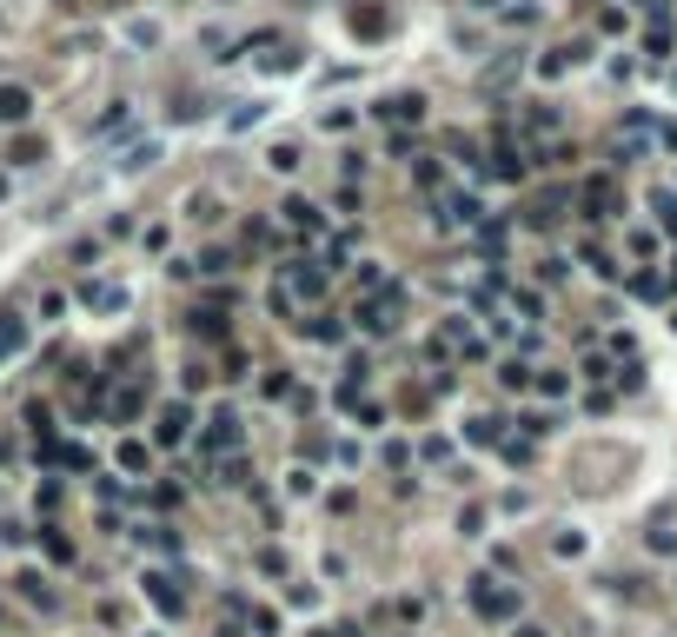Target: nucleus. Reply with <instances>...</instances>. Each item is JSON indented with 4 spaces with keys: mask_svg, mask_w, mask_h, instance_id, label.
<instances>
[{
    "mask_svg": "<svg viewBox=\"0 0 677 637\" xmlns=\"http://www.w3.org/2000/svg\"><path fill=\"white\" fill-rule=\"evenodd\" d=\"M471 611L492 617V624H518V584H498V578H471L465 584Z\"/></svg>",
    "mask_w": 677,
    "mask_h": 637,
    "instance_id": "1",
    "label": "nucleus"
},
{
    "mask_svg": "<svg viewBox=\"0 0 677 637\" xmlns=\"http://www.w3.org/2000/svg\"><path fill=\"white\" fill-rule=\"evenodd\" d=\"M352 318H359V326L372 332V339L399 332V318H405V286H379V292H372V299H365V306L352 312Z\"/></svg>",
    "mask_w": 677,
    "mask_h": 637,
    "instance_id": "2",
    "label": "nucleus"
},
{
    "mask_svg": "<svg viewBox=\"0 0 677 637\" xmlns=\"http://www.w3.org/2000/svg\"><path fill=\"white\" fill-rule=\"evenodd\" d=\"M273 286L293 292V306H299V299H306V306H319V299H326V266H319V259H293V266H279Z\"/></svg>",
    "mask_w": 677,
    "mask_h": 637,
    "instance_id": "3",
    "label": "nucleus"
},
{
    "mask_svg": "<svg viewBox=\"0 0 677 637\" xmlns=\"http://www.w3.org/2000/svg\"><path fill=\"white\" fill-rule=\"evenodd\" d=\"M432 206H438V226L445 232H459V226H485V206L471 193H432Z\"/></svg>",
    "mask_w": 677,
    "mask_h": 637,
    "instance_id": "4",
    "label": "nucleus"
},
{
    "mask_svg": "<svg viewBox=\"0 0 677 637\" xmlns=\"http://www.w3.org/2000/svg\"><path fill=\"white\" fill-rule=\"evenodd\" d=\"M279 213H286V226H293V232H299L306 246H319V240H326V213H319L312 199H286Z\"/></svg>",
    "mask_w": 677,
    "mask_h": 637,
    "instance_id": "5",
    "label": "nucleus"
},
{
    "mask_svg": "<svg viewBox=\"0 0 677 637\" xmlns=\"http://www.w3.org/2000/svg\"><path fill=\"white\" fill-rule=\"evenodd\" d=\"M154 439H160V445H186V439H193V406H186V398L160 406V425H154Z\"/></svg>",
    "mask_w": 677,
    "mask_h": 637,
    "instance_id": "6",
    "label": "nucleus"
},
{
    "mask_svg": "<svg viewBox=\"0 0 677 637\" xmlns=\"http://www.w3.org/2000/svg\"><path fill=\"white\" fill-rule=\"evenodd\" d=\"M492 173H498V179H524V140L498 133V140H492Z\"/></svg>",
    "mask_w": 677,
    "mask_h": 637,
    "instance_id": "7",
    "label": "nucleus"
},
{
    "mask_svg": "<svg viewBox=\"0 0 677 637\" xmlns=\"http://www.w3.org/2000/svg\"><path fill=\"white\" fill-rule=\"evenodd\" d=\"M80 299H87L93 312H127V286H113V279H87Z\"/></svg>",
    "mask_w": 677,
    "mask_h": 637,
    "instance_id": "8",
    "label": "nucleus"
},
{
    "mask_svg": "<svg viewBox=\"0 0 677 637\" xmlns=\"http://www.w3.org/2000/svg\"><path fill=\"white\" fill-rule=\"evenodd\" d=\"M27 113H33V93L13 87V80H0V127H21Z\"/></svg>",
    "mask_w": 677,
    "mask_h": 637,
    "instance_id": "9",
    "label": "nucleus"
},
{
    "mask_svg": "<svg viewBox=\"0 0 677 637\" xmlns=\"http://www.w3.org/2000/svg\"><path fill=\"white\" fill-rule=\"evenodd\" d=\"M585 213H591V220H611V213H618V187H611V179H585Z\"/></svg>",
    "mask_w": 677,
    "mask_h": 637,
    "instance_id": "10",
    "label": "nucleus"
},
{
    "mask_svg": "<svg viewBox=\"0 0 677 637\" xmlns=\"http://www.w3.org/2000/svg\"><path fill=\"white\" fill-rule=\"evenodd\" d=\"M146 598H154L166 617H180V611H186V598L173 591V578H166V572H146Z\"/></svg>",
    "mask_w": 677,
    "mask_h": 637,
    "instance_id": "11",
    "label": "nucleus"
},
{
    "mask_svg": "<svg viewBox=\"0 0 677 637\" xmlns=\"http://www.w3.org/2000/svg\"><path fill=\"white\" fill-rule=\"evenodd\" d=\"M21 352H27V318L0 312V359H21Z\"/></svg>",
    "mask_w": 677,
    "mask_h": 637,
    "instance_id": "12",
    "label": "nucleus"
},
{
    "mask_svg": "<svg viewBox=\"0 0 677 637\" xmlns=\"http://www.w3.org/2000/svg\"><path fill=\"white\" fill-rule=\"evenodd\" d=\"M207 451H240V412H219V418H213Z\"/></svg>",
    "mask_w": 677,
    "mask_h": 637,
    "instance_id": "13",
    "label": "nucleus"
},
{
    "mask_svg": "<svg viewBox=\"0 0 677 637\" xmlns=\"http://www.w3.org/2000/svg\"><path fill=\"white\" fill-rule=\"evenodd\" d=\"M565 206H571V193H538L532 199V226H558V220H565Z\"/></svg>",
    "mask_w": 677,
    "mask_h": 637,
    "instance_id": "14",
    "label": "nucleus"
},
{
    "mask_svg": "<svg viewBox=\"0 0 677 637\" xmlns=\"http://www.w3.org/2000/svg\"><path fill=\"white\" fill-rule=\"evenodd\" d=\"M379 113H385V120H412L418 127V120H426V100H418V93H399V100H385Z\"/></svg>",
    "mask_w": 677,
    "mask_h": 637,
    "instance_id": "15",
    "label": "nucleus"
},
{
    "mask_svg": "<svg viewBox=\"0 0 677 637\" xmlns=\"http://www.w3.org/2000/svg\"><path fill=\"white\" fill-rule=\"evenodd\" d=\"M352 33H359V40H379L385 33V7H352Z\"/></svg>",
    "mask_w": 677,
    "mask_h": 637,
    "instance_id": "16",
    "label": "nucleus"
},
{
    "mask_svg": "<svg viewBox=\"0 0 677 637\" xmlns=\"http://www.w3.org/2000/svg\"><path fill=\"white\" fill-rule=\"evenodd\" d=\"M465 439H471V445H505V418H471Z\"/></svg>",
    "mask_w": 677,
    "mask_h": 637,
    "instance_id": "17",
    "label": "nucleus"
},
{
    "mask_svg": "<svg viewBox=\"0 0 677 637\" xmlns=\"http://www.w3.org/2000/svg\"><path fill=\"white\" fill-rule=\"evenodd\" d=\"M186 220H193V226H213L219 220V199L213 193H193V199H186Z\"/></svg>",
    "mask_w": 677,
    "mask_h": 637,
    "instance_id": "18",
    "label": "nucleus"
},
{
    "mask_svg": "<svg viewBox=\"0 0 677 637\" xmlns=\"http://www.w3.org/2000/svg\"><path fill=\"white\" fill-rule=\"evenodd\" d=\"M21 598H27V605H40V611L54 605V591H47V578H40V572H27V578H21Z\"/></svg>",
    "mask_w": 677,
    "mask_h": 637,
    "instance_id": "19",
    "label": "nucleus"
},
{
    "mask_svg": "<svg viewBox=\"0 0 677 637\" xmlns=\"http://www.w3.org/2000/svg\"><path fill=\"white\" fill-rule=\"evenodd\" d=\"M13 166H33V160H47V146L33 140V133H21V140H13V153H7Z\"/></svg>",
    "mask_w": 677,
    "mask_h": 637,
    "instance_id": "20",
    "label": "nucleus"
},
{
    "mask_svg": "<svg viewBox=\"0 0 677 637\" xmlns=\"http://www.w3.org/2000/svg\"><path fill=\"white\" fill-rule=\"evenodd\" d=\"M651 213H657V226L677 240V199H671V193H651Z\"/></svg>",
    "mask_w": 677,
    "mask_h": 637,
    "instance_id": "21",
    "label": "nucleus"
},
{
    "mask_svg": "<svg viewBox=\"0 0 677 637\" xmlns=\"http://www.w3.org/2000/svg\"><path fill=\"white\" fill-rule=\"evenodd\" d=\"M512 74H518V54H512V60H498V66H485V80H479V87H485V93H498Z\"/></svg>",
    "mask_w": 677,
    "mask_h": 637,
    "instance_id": "22",
    "label": "nucleus"
},
{
    "mask_svg": "<svg viewBox=\"0 0 677 637\" xmlns=\"http://www.w3.org/2000/svg\"><path fill=\"white\" fill-rule=\"evenodd\" d=\"M154 160H160V146H154V140H140V146H127V160H120V166H127V173H140V166H154Z\"/></svg>",
    "mask_w": 677,
    "mask_h": 637,
    "instance_id": "23",
    "label": "nucleus"
},
{
    "mask_svg": "<svg viewBox=\"0 0 677 637\" xmlns=\"http://www.w3.org/2000/svg\"><path fill=\"white\" fill-rule=\"evenodd\" d=\"M193 332H199V339H226V318H219V312H193Z\"/></svg>",
    "mask_w": 677,
    "mask_h": 637,
    "instance_id": "24",
    "label": "nucleus"
},
{
    "mask_svg": "<svg viewBox=\"0 0 677 637\" xmlns=\"http://www.w3.org/2000/svg\"><path fill=\"white\" fill-rule=\"evenodd\" d=\"M120 472H146V445H140V439L120 445Z\"/></svg>",
    "mask_w": 677,
    "mask_h": 637,
    "instance_id": "25",
    "label": "nucleus"
},
{
    "mask_svg": "<svg viewBox=\"0 0 677 637\" xmlns=\"http://www.w3.org/2000/svg\"><path fill=\"white\" fill-rule=\"evenodd\" d=\"M631 292H637V299H664V279H657V273H637Z\"/></svg>",
    "mask_w": 677,
    "mask_h": 637,
    "instance_id": "26",
    "label": "nucleus"
},
{
    "mask_svg": "<svg viewBox=\"0 0 677 637\" xmlns=\"http://www.w3.org/2000/svg\"><path fill=\"white\" fill-rule=\"evenodd\" d=\"M107 412H113V418H120V425H127V418L140 412V392H113V406H107Z\"/></svg>",
    "mask_w": 677,
    "mask_h": 637,
    "instance_id": "27",
    "label": "nucleus"
},
{
    "mask_svg": "<svg viewBox=\"0 0 677 637\" xmlns=\"http://www.w3.org/2000/svg\"><path fill=\"white\" fill-rule=\"evenodd\" d=\"M524 127H532V133H558V113L551 107H532V113H524Z\"/></svg>",
    "mask_w": 677,
    "mask_h": 637,
    "instance_id": "28",
    "label": "nucleus"
},
{
    "mask_svg": "<svg viewBox=\"0 0 677 637\" xmlns=\"http://www.w3.org/2000/svg\"><path fill=\"white\" fill-rule=\"evenodd\" d=\"M538 392H545V398H565L571 379H565V372H545V379H538Z\"/></svg>",
    "mask_w": 677,
    "mask_h": 637,
    "instance_id": "29",
    "label": "nucleus"
},
{
    "mask_svg": "<svg viewBox=\"0 0 677 637\" xmlns=\"http://www.w3.org/2000/svg\"><path fill=\"white\" fill-rule=\"evenodd\" d=\"M585 551V531H558V558H578Z\"/></svg>",
    "mask_w": 677,
    "mask_h": 637,
    "instance_id": "30",
    "label": "nucleus"
},
{
    "mask_svg": "<svg viewBox=\"0 0 677 637\" xmlns=\"http://www.w3.org/2000/svg\"><path fill=\"white\" fill-rule=\"evenodd\" d=\"M338 332H346V326H338V318H312V339H319V345H332Z\"/></svg>",
    "mask_w": 677,
    "mask_h": 637,
    "instance_id": "31",
    "label": "nucleus"
},
{
    "mask_svg": "<svg viewBox=\"0 0 677 637\" xmlns=\"http://www.w3.org/2000/svg\"><path fill=\"white\" fill-rule=\"evenodd\" d=\"M299 166V146H273V173H293Z\"/></svg>",
    "mask_w": 677,
    "mask_h": 637,
    "instance_id": "32",
    "label": "nucleus"
},
{
    "mask_svg": "<svg viewBox=\"0 0 677 637\" xmlns=\"http://www.w3.org/2000/svg\"><path fill=\"white\" fill-rule=\"evenodd\" d=\"M479 525H485V511H479V505H465V511H459V531H465V538H479Z\"/></svg>",
    "mask_w": 677,
    "mask_h": 637,
    "instance_id": "33",
    "label": "nucleus"
},
{
    "mask_svg": "<svg viewBox=\"0 0 677 637\" xmlns=\"http://www.w3.org/2000/svg\"><path fill=\"white\" fill-rule=\"evenodd\" d=\"M498 379H505V385H532V365H524V359H512V365H505Z\"/></svg>",
    "mask_w": 677,
    "mask_h": 637,
    "instance_id": "34",
    "label": "nucleus"
},
{
    "mask_svg": "<svg viewBox=\"0 0 677 637\" xmlns=\"http://www.w3.org/2000/svg\"><path fill=\"white\" fill-rule=\"evenodd\" d=\"M498 451H505V458H512V465H524V458H532V439H505Z\"/></svg>",
    "mask_w": 677,
    "mask_h": 637,
    "instance_id": "35",
    "label": "nucleus"
},
{
    "mask_svg": "<svg viewBox=\"0 0 677 637\" xmlns=\"http://www.w3.org/2000/svg\"><path fill=\"white\" fill-rule=\"evenodd\" d=\"M664 286H677V253H671V273H664Z\"/></svg>",
    "mask_w": 677,
    "mask_h": 637,
    "instance_id": "36",
    "label": "nucleus"
},
{
    "mask_svg": "<svg viewBox=\"0 0 677 637\" xmlns=\"http://www.w3.org/2000/svg\"><path fill=\"white\" fill-rule=\"evenodd\" d=\"M518 637H545V631H538V624H518Z\"/></svg>",
    "mask_w": 677,
    "mask_h": 637,
    "instance_id": "37",
    "label": "nucleus"
}]
</instances>
